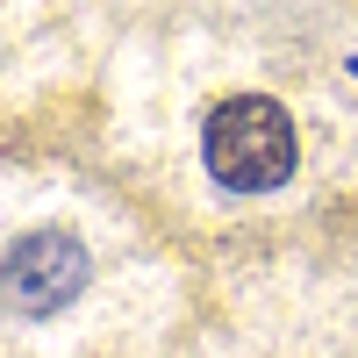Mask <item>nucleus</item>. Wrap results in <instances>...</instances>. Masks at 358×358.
<instances>
[{"label": "nucleus", "mask_w": 358, "mask_h": 358, "mask_svg": "<svg viewBox=\"0 0 358 358\" xmlns=\"http://www.w3.org/2000/svg\"><path fill=\"white\" fill-rule=\"evenodd\" d=\"M201 158L229 194H273L294 172V115L265 94H229L201 122Z\"/></svg>", "instance_id": "f257e3e1"}, {"label": "nucleus", "mask_w": 358, "mask_h": 358, "mask_svg": "<svg viewBox=\"0 0 358 358\" xmlns=\"http://www.w3.org/2000/svg\"><path fill=\"white\" fill-rule=\"evenodd\" d=\"M86 280H94V258L72 229H29L8 244V265H0V294H8L15 315H57L72 308Z\"/></svg>", "instance_id": "f03ea898"}, {"label": "nucleus", "mask_w": 358, "mask_h": 358, "mask_svg": "<svg viewBox=\"0 0 358 358\" xmlns=\"http://www.w3.org/2000/svg\"><path fill=\"white\" fill-rule=\"evenodd\" d=\"M351 72H358V65H351Z\"/></svg>", "instance_id": "7ed1b4c3"}]
</instances>
